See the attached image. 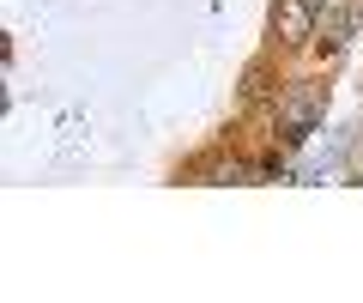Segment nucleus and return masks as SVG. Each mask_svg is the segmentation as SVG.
Segmentation results:
<instances>
[{"label": "nucleus", "instance_id": "f257e3e1", "mask_svg": "<svg viewBox=\"0 0 363 303\" xmlns=\"http://www.w3.org/2000/svg\"><path fill=\"white\" fill-rule=\"evenodd\" d=\"M321 109H327V92L315 79H297L285 92V109H279V140L285 145H303L315 133V121H321Z\"/></svg>", "mask_w": 363, "mask_h": 303}, {"label": "nucleus", "instance_id": "f03ea898", "mask_svg": "<svg viewBox=\"0 0 363 303\" xmlns=\"http://www.w3.org/2000/svg\"><path fill=\"white\" fill-rule=\"evenodd\" d=\"M315 31H321V13H315L309 0H279L272 6V37L285 43V49H303Z\"/></svg>", "mask_w": 363, "mask_h": 303}, {"label": "nucleus", "instance_id": "7ed1b4c3", "mask_svg": "<svg viewBox=\"0 0 363 303\" xmlns=\"http://www.w3.org/2000/svg\"><path fill=\"white\" fill-rule=\"evenodd\" d=\"M351 25H357V13H351V6H327L321 13V31H315V43H321V55H339L345 49V37H351Z\"/></svg>", "mask_w": 363, "mask_h": 303}, {"label": "nucleus", "instance_id": "20e7f679", "mask_svg": "<svg viewBox=\"0 0 363 303\" xmlns=\"http://www.w3.org/2000/svg\"><path fill=\"white\" fill-rule=\"evenodd\" d=\"M309 6H315V13H327V6H333V0H309Z\"/></svg>", "mask_w": 363, "mask_h": 303}]
</instances>
